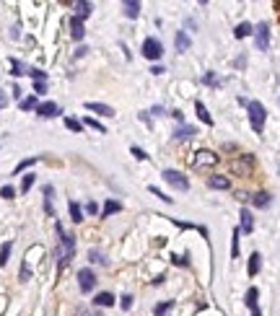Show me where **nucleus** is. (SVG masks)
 <instances>
[{"label": "nucleus", "instance_id": "obj_40", "mask_svg": "<svg viewBox=\"0 0 280 316\" xmlns=\"http://www.w3.org/2000/svg\"><path fill=\"white\" fill-rule=\"evenodd\" d=\"M203 83H205V86H218V78H215V73H205Z\"/></svg>", "mask_w": 280, "mask_h": 316}, {"label": "nucleus", "instance_id": "obj_4", "mask_svg": "<svg viewBox=\"0 0 280 316\" xmlns=\"http://www.w3.org/2000/svg\"><path fill=\"white\" fill-rule=\"evenodd\" d=\"M161 176H164L166 184H171L174 189H179V192H187V189H189V179L182 174V171H177V169H166Z\"/></svg>", "mask_w": 280, "mask_h": 316}, {"label": "nucleus", "instance_id": "obj_34", "mask_svg": "<svg viewBox=\"0 0 280 316\" xmlns=\"http://www.w3.org/2000/svg\"><path fill=\"white\" fill-rule=\"evenodd\" d=\"M83 124H88V127H91V130H96V132H102V135L106 132V127H104V124L99 122V120H94V117H88V120H86Z\"/></svg>", "mask_w": 280, "mask_h": 316}, {"label": "nucleus", "instance_id": "obj_11", "mask_svg": "<svg viewBox=\"0 0 280 316\" xmlns=\"http://www.w3.org/2000/svg\"><path fill=\"white\" fill-rule=\"evenodd\" d=\"M109 306H114V295L109 291H104V293H99L94 298V309H109Z\"/></svg>", "mask_w": 280, "mask_h": 316}, {"label": "nucleus", "instance_id": "obj_12", "mask_svg": "<svg viewBox=\"0 0 280 316\" xmlns=\"http://www.w3.org/2000/svg\"><path fill=\"white\" fill-rule=\"evenodd\" d=\"M70 37H73L76 42H80V39H83V37H86V29H83V21H80V19H76V16H73V19H70Z\"/></svg>", "mask_w": 280, "mask_h": 316}, {"label": "nucleus", "instance_id": "obj_25", "mask_svg": "<svg viewBox=\"0 0 280 316\" xmlns=\"http://www.w3.org/2000/svg\"><path fill=\"white\" fill-rule=\"evenodd\" d=\"M122 210V205L117 202V200H109L104 205V210H102V218H109V215H114V213H120Z\"/></svg>", "mask_w": 280, "mask_h": 316}, {"label": "nucleus", "instance_id": "obj_19", "mask_svg": "<svg viewBox=\"0 0 280 316\" xmlns=\"http://www.w3.org/2000/svg\"><path fill=\"white\" fill-rule=\"evenodd\" d=\"M239 218H241V231H244V233H252V231H255V218H252L249 210H241Z\"/></svg>", "mask_w": 280, "mask_h": 316}, {"label": "nucleus", "instance_id": "obj_32", "mask_svg": "<svg viewBox=\"0 0 280 316\" xmlns=\"http://www.w3.org/2000/svg\"><path fill=\"white\" fill-rule=\"evenodd\" d=\"M65 127H68L70 132H80V130H83V122H78V120H73V117H68V120H65Z\"/></svg>", "mask_w": 280, "mask_h": 316}, {"label": "nucleus", "instance_id": "obj_35", "mask_svg": "<svg viewBox=\"0 0 280 316\" xmlns=\"http://www.w3.org/2000/svg\"><path fill=\"white\" fill-rule=\"evenodd\" d=\"M0 197H3V200H13V197H16V189H13L11 184H5L3 189H0Z\"/></svg>", "mask_w": 280, "mask_h": 316}, {"label": "nucleus", "instance_id": "obj_1", "mask_svg": "<svg viewBox=\"0 0 280 316\" xmlns=\"http://www.w3.org/2000/svg\"><path fill=\"white\" fill-rule=\"evenodd\" d=\"M55 231H57V236H60L57 249H55V259H57V272H62V269L68 267V262L76 257V236L62 228L60 220L55 223Z\"/></svg>", "mask_w": 280, "mask_h": 316}, {"label": "nucleus", "instance_id": "obj_37", "mask_svg": "<svg viewBox=\"0 0 280 316\" xmlns=\"http://www.w3.org/2000/svg\"><path fill=\"white\" fill-rule=\"evenodd\" d=\"M31 184H34V174H26V176H24V182H21V192L26 194V192L31 189Z\"/></svg>", "mask_w": 280, "mask_h": 316}, {"label": "nucleus", "instance_id": "obj_10", "mask_svg": "<svg viewBox=\"0 0 280 316\" xmlns=\"http://www.w3.org/2000/svg\"><path fill=\"white\" fill-rule=\"evenodd\" d=\"M88 112H96V114H104V117H114V109L109 104H102V101H88L86 104Z\"/></svg>", "mask_w": 280, "mask_h": 316}, {"label": "nucleus", "instance_id": "obj_28", "mask_svg": "<svg viewBox=\"0 0 280 316\" xmlns=\"http://www.w3.org/2000/svg\"><path fill=\"white\" fill-rule=\"evenodd\" d=\"M11 68H13V75H29V70H31V68H26L21 60H16V57L11 60Z\"/></svg>", "mask_w": 280, "mask_h": 316}, {"label": "nucleus", "instance_id": "obj_36", "mask_svg": "<svg viewBox=\"0 0 280 316\" xmlns=\"http://www.w3.org/2000/svg\"><path fill=\"white\" fill-rule=\"evenodd\" d=\"M239 231H233V239H231V257H239Z\"/></svg>", "mask_w": 280, "mask_h": 316}, {"label": "nucleus", "instance_id": "obj_7", "mask_svg": "<svg viewBox=\"0 0 280 316\" xmlns=\"http://www.w3.org/2000/svg\"><path fill=\"white\" fill-rule=\"evenodd\" d=\"M218 156H215V153L213 150H197L195 153V161H192V164H195V169H210V166H215V164H218Z\"/></svg>", "mask_w": 280, "mask_h": 316}, {"label": "nucleus", "instance_id": "obj_6", "mask_svg": "<svg viewBox=\"0 0 280 316\" xmlns=\"http://www.w3.org/2000/svg\"><path fill=\"white\" fill-rule=\"evenodd\" d=\"M78 288L83 293H91L94 288H96V275H94V269H88V267H83V269H78Z\"/></svg>", "mask_w": 280, "mask_h": 316}, {"label": "nucleus", "instance_id": "obj_50", "mask_svg": "<svg viewBox=\"0 0 280 316\" xmlns=\"http://www.w3.org/2000/svg\"><path fill=\"white\" fill-rule=\"evenodd\" d=\"M252 311V316H262V311H259V306H255V309H249Z\"/></svg>", "mask_w": 280, "mask_h": 316}, {"label": "nucleus", "instance_id": "obj_47", "mask_svg": "<svg viewBox=\"0 0 280 316\" xmlns=\"http://www.w3.org/2000/svg\"><path fill=\"white\" fill-rule=\"evenodd\" d=\"M151 73H153V75H161V73H164V68H161V65H153Z\"/></svg>", "mask_w": 280, "mask_h": 316}, {"label": "nucleus", "instance_id": "obj_17", "mask_svg": "<svg viewBox=\"0 0 280 316\" xmlns=\"http://www.w3.org/2000/svg\"><path fill=\"white\" fill-rule=\"evenodd\" d=\"M259 267H262V257L257 254V251H252L249 265H247V272H249V277H255V275L259 272Z\"/></svg>", "mask_w": 280, "mask_h": 316}, {"label": "nucleus", "instance_id": "obj_2", "mask_svg": "<svg viewBox=\"0 0 280 316\" xmlns=\"http://www.w3.org/2000/svg\"><path fill=\"white\" fill-rule=\"evenodd\" d=\"M247 112H249V124H252V130L259 135L262 130H265V120H267L265 106H262L259 101H249V104H247Z\"/></svg>", "mask_w": 280, "mask_h": 316}, {"label": "nucleus", "instance_id": "obj_18", "mask_svg": "<svg viewBox=\"0 0 280 316\" xmlns=\"http://www.w3.org/2000/svg\"><path fill=\"white\" fill-rule=\"evenodd\" d=\"M192 135H197V130L192 127V124H182V127H177V132H174V140H189Z\"/></svg>", "mask_w": 280, "mask_h": 316}, {"label": "nucleus", "instance_id": "obj_33", "mask_svg": "<svg viewBox=\"0 0 280 316\" xmlns=\"http://www.w3.org/2000/svg\"><path fill=\"white\" fill-rule=\"evenodd\" d=\"M37 96H29V98H24V101H21V109L24 112H31V109H37Z\"/></svg>", "mask_w": 280, "mask_h": 316}, {"label": "nucleus", "instance_id": "obj_49", "mask_svg": "<svg viewBox=\"0 0 280 316\" xmlns=\"http://www.w3.org/2000/svg\"><path fill=\"white\" fill-rule=\"evenodd\" d=\"M86 52H88L86 47H78V49H76V57H83V55H86Z\"/></svg>", "mask_w": 280, "mask_h": 316}, {"label": "nucleus", "instance_id": "obj_13", "mask_svg": "<svg viewBox=\"0 0 280 316\" xmlns=\"http://www.w3.org/2000/svg\"><path fill=\"white\" fill-rule=\"evenodd\" d=\"M73 8H76V19H80V21H83L86 16H91V11H94V5L88 3V0H78V3H73Z\"/></svg>", "mask_w": 280, "mask_h": 316}, {"label": "nucleus", "instance_id": "obj_39", "mask_svg": "<svg viewBox=\"0 0 280 316\" xmlns=\"http://www.w3.org/2000/svg\"><path fill=\"white\" fill-rule=\"evenodd\" d=\"M130 153H132V156L138 158V161H146V158H148V153L143 150V148H138V146H132V148H130Z\"/></svg>", "mask_w": 280, "mask_h": 316}, {"label": "nucleus", "instance_id": "obj_16", "mask_svg": "<svg viewBox=\"0 0 280 316\" xmlns=\"http://www.w3.org/2000/svg\"><path fill=\"white\" fill-rule=\"evenodd\" d=\"M270 202H273V197H270L267 192H257L255 197H252V205L259 207V210H265V207H270Z\"/></svg>", "mask_w": 280, "mask_h": 316}, {"label": "nucleus", "instance_id": "obj_27", "mask_svg": "<svg viewBox=\"0 0 280 316\" xmlns=\"http://www.w3.org/2000/svg\"><path fill=\"white\" fill-rule=\"evenodd\" d=\"M11 249H13V243H11V241H5L3 246H0V267H5V265H8V257H11Z\"/></svg>", "mask_w": 280, "mask_h": 316}, {"label": "nucleus", "instance_id": "obj_29", "mask_svg": "<svg viewBox=\"0 0 280 316\" xmlns=\"http://www.w3.org/2000/svg\"><path fill=\"white\" fill-rule=\"evenodd\" d=\"M257 298H259V291H257V288H249V291H247V301H244V303H247L249 309H255V306H257Z\"/></svg>", "mask_w": 280, "mask_h": 316}, {"label": "nucleus", "instance_id": "obj_38", "mask_svg": "<svg viewBox=\"0 0 280 316\" xmlns=\"http://www.w3.org/2000/svg\"><path fill=\"white\" fill-rule=\"evenodd\" d=\"M171 262H174L177 267H187L189 265V257L184 254V257H179V254H171Z\"/></svg>", "mask_w": 280, "mask_h": 316}, {"label": "nucleus", "instance_id": "obj_41", "mask_svg": "<svg viewBox=\"0 0 280 316\" xmlns=\"http://www.w3.org/2000/svg\"><path fill=\"white\" fill-rule=\"evenodd\" d=\"M151 194H156V197H161V200H164V202H171V197H169V194H164V192H161L158 187H151Z\"/></svg>", "mask_w": 280, "mask_h": 316}, {"label": "nucleus", "instance_id": "obj_3", "mask_svg": "<svg viewBox=\"0 0 280 316\" xmlns=\"http://www.w3.org/2000/svg\"><path fill=\"white\" fill-rule=\"evenodd\" d=\"M252 169H255V156H249V153L236 156L231 161V171L236 176H252Z\"/></svg>", "mask_w": 280, "mask_h": 316}, {"label": "nucleus", "instance_id": "obj_31", "mask_svg": "<svg viewBox=\"0 0 280 316\" xmlns=\"http://www.w3.org/2000/svg\"><path fill=\"white\" fill-rule=\"evenodd\" d=\"M171 309H174V301H164V303H158V306H156V316H166Z\"/></svg>", "mask_w": 280, "mask_h": 316}, {"label": "nucleus", "instance_id": "obj_44", "mask_svg": "<svg viewBox=\"0 0 280 316\" xmlns=\"http://www.w3.org/2000/svg\"><path fill=\"white\" fill-rule=\"evenodd\" d=\"M86 213H88V215H96V213H99V205H96V202H88V205H86Z\"/></svg>", "mask_w": 280, "mask_h": 316}, {"label": "nucleus", "instance_id": "obj_51", "mask_svg": "<svg viewBox=\"0 0 280 316\" xmlns=\"http://www.w3.org/2000/svg\"><path fill=\"white\" fill-rule=\"evenodd\" d=\"M278 104H280V98H278Z\"/></svg>", "mask_w": 280, "mask_h": 316}, {"label": "nucleus", "instance_id": "obj_14", "mask_svg": "<svg viewBox=\"0 0 280 316\" xmlns=\"http://www.w3.org/2000/svg\"><path fill=\"white\" fill-rule=\"evenodd\" d=\"M207 187H210V189H229L231 187V179L229 176H221V174H213L210 179H207Z\"/></svg>", "mask_w": 280, "mask_h": 316}, {"label": "nucleus", "instance_id": "obj_15", "mask_svg": "<svg viewBox=\"0 0 280 316\" xmlns=\"http://www.w3.org/2000/svg\"><path fill=\"white\" fill-rule=\"evenodd\" d=\"M125 16H127V19H138L140 16V3L138 0H125Z\"/></svg>", "mask_w": 280, "mask_h": 316}, {"label": "nucleus", "instance_id": "obj_42", "mask_svg": "<svg viewBox=\"0 0 280 316\" xmlns=\"http://www.w3.org/2000/svg\"><path fill=\"white\" fill-rule=\"evenodd\" d=\"M132 309V295H122V311H130Z\"/></svg>", "mask_w": 280, "mask_h": 316}, {"label": "nucleus", "instance_id": "obj_23", "mask_svg": "<svg viewBox=\"0 0 280 316\" xmlns=\"http://www.w3.org/2000/svg\"><path fill=\"white\" fill-rule=\"evenodd\" d=\"M68 210H70V218H73V223H80V220H83V207H80L78 202H73V200H70Z\"/></svg>", "mask_w": 280, "mask_h": 316}, {"label": "nucleus", "instance_id": "obj_26", "mask_svg": "<svg viewBox=\"0 0 280 316\" xmlns=\"http://www.w3.org/2000/svg\"><path fill=\"white\" fill-rule=\"evenodd\" d=\"M195 112H197V117H200V120H203L205 124H213V117L207 114V109H205V104H203V101H197V104H195Z\"/></svg>", "mask_w": 280, "mask_h": 316}, {"label": "nucleus", "instance_id": "obj_43", "mask_svg": "<svg viewBox=\"0 0 280 316\" xmlns=\"http://www.w3.org/2000/svg\"><path fill=\"white\" fill-rule=\"evenodd\" d=\"M78 316H102V311L94 309V311H86V309H78Z\"/></svg>", "mask_w": 280, "mask_h": 316}, {"label": "nucleus", "instance_id": "obj_48", "mask_svg": "<svg viewBox=\"0 0 280 316\" xmlns=\"http://www.w3.org/2000/svg\"><path fill=\"white\" fill-rule=\"evenodd\" d=\"M148 114H164V106H153V109Z\"/></svg>", "mask_w": 280, "mask_h": 316}, {"label": "nucleus", "instance_id": "obj_8", "mask_svg": "<svg viewBox=\"0 0 280 316\" xmlns=\"http://www.w3.org/2000/svg\"><path fill=\"white\" fill-rule=\"evenodd\" d=\"M255 44H257L259 52H265V49L270 47V26H267V24L255 26Z\"/></svg>", "mask_w": 280, "mask_h": 316}, {"label": "nucleus", "instance_id": "obj_9", "mask_svg": "<svg viewBox=\"0 0 280 316\" xmlns=\"http://www.w3.org/2000/svg\"><path fill=\"white\" fill-rule=\"evenodd\" d=\"M62 109H60V104H55V101H42L39 106H37V114L42 117V120H50V117H57Z\"/></svg>", "mask_w": 280, "mask_h": 316}, {"label": "nucleus", "instance_id": "obj_24", "mask_svg": "<svg viewBox=\"0 0 280 316\" xmlns=\"http://www.w3.org/2000/svg\"><path fill=\"white\" fill-rule=\"evenodd\" d=\"M174 47H177V52H187V49H189V37H187L184 31H179V34H177Z\"/></svg>", "mask_w": 280, "mask_h": 316}, {"label": "nucleus", "instance_id": "obj_5", "mask_svg": "<svg viewBox=\"0 0 280 316\" xmlns=\"http://www.w3.org/2000/svg\"><path fill=\"white\" fill-rule=\"evenodd\" d=\"M161 55H164V44H161L156 37H148L146 42H143V57L161 60Z\"/></svg>", "mask_w": 280, "mask_h": 316}, {"label": "nucleus", "instance_id": "obj_30", "mask_svg": "<svg viewBox=\"0 0 280 316\" xmlns=\"http://www.w3.org/2000/svg\"><path fill=\"white\" fill-rule=\"evenodd\" d=\"M37 161H39V156H31V158H26V161H21V164L16 166V171H13V176H16V174H21L24 169H29V166H34V164H37Z\"/></svg>", "mask_w": 280, "mask_h": 316}, {"label": "nucleus", "instance_id": "obj_22", "mask_svg": "<svg viewBox=\"0 0 280 316\" xmlns=\"http://www.w3.org/2000/svg\"><path fill=\"white\" fill-rule=\"evenodd\" d=\"M88 262H94V265H102V267L109 265V262H106V257H104V251H99V249H88Z\"/></svg>", "mask_w": 280, "mask_h": 316}, {"label": "nucleus", "instance_id": "obj_46", "mask_svg": "<svg viewBox=\"0 0 280 316\" xmlns=\"http://www.w3.org/2000/svg\"><path fill=\"white\" fill-rule=\"evenodd\" d=\"M171 117H174V120H177V122H184V114H182V112H179V109H177V112H171Z\"/></svg>", "mask_w": 280, "mask_h": 316}, {"label": "nucleus", "instance_id": "obj_21", "mask_svg": "<svg viewBox=\"0 0 280 316\" xmlns=\"http://www.w3.org/2000/svg\"><path fill=\"white\" fill-rule=\"evenodd\" d=\"M52 184H44V213L47 215H55V210H52Z\"/></svg>", "mask_w": 280, "mask_h": 316}, {"label": "nucleus", "instance_id": "obj_45", "mask_svg": "<svg viewBox=\"0 0 280 316\" xmlns=\"http://www.w3.org/2000/svg\"><path fill=\"white\" fill-rule=\"evenodd\" d=\"M34 91H37V94H47V83H34Z\"/></svg>", "mask_w": 280, "mask_h": 316}, {"label": "nucleus", "instance_id": "obj_20", "mask_svg": "<svg viewBox=\"0 0 280 316\" xmlns=\"http://www.w3.org/2000/svg\"><path fill=\"white\" fill-rule=\"evenodd\" d=\"M252 34H255V26H252V24H247V21H244V24H239L236 29H233V37H236V39L252 37Z\"/></svg>", "mask_w": 280, "mask_h": 316}]
</instances>
